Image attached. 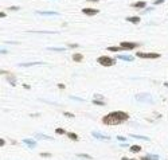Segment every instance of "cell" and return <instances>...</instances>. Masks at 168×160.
Segmentation results:
<instances>
[{
    "instance_id": "1",
    "label": "cell",
    "mask_w": 168,
    "mask_h": 160,
    "mask_svg": "<svg viewBox=\"0 0 168 160\" xmlns=\"http://www.w3.org/2000/svg\"><path fill=\"white\" fill-rule=\"evenodd\" d=\"M129 118V114L125 113V112L121 110H116V112H110L108 113L105 117L102 118V124L105 125H117V124H121L122 121H126Z\"/></svg>"
},
{
    "instance_id": "2",
    "label": "cell",
    "mask_w": 168,
    "mask_h": 160,
    "mask_svg": "<svg viewBox=\"0 0 168 160\" xmlns=\"http://www.w3.org/2000/svg\"><path fill=\"white\" fill-rule=\"evenodd\" d=\"M97 62L100 63V65H102V66H105V67H109V66H113L114 63H116V61H114L113 58H110V57H108V55H102V57H98Z\"/></svg>"
},
{
    "instance_id": "3",
    "label": "cell",
    "mask_w": 168,
    "mask_h": 160,
    "mask_svg": "<svg viewBox=\"0 0 168 160\" xmlns=\"http://www.w3.org/2000/svg\"><path fill=\"white\" fill-rule=\"evenodd\" d=\"M139 58H147V59H155V58H160L159 53H136Z\"/></svg>"
},
{
    "instance_id": "4",
    "label": "cell",
    "mask_w": 168,
    "mask_h": 160,
    "mask_svg": "<svg viewBox=\"0 0 168 160\" xmlns=\"http://www.w3.org/2000/svg\"><path fill=\"white\" fill-rule=\"evenodd\" d=\"M140 43H136V42H120V47L122 50H133L134 47H139Z\"/></svg>"
},
{
    "instance_id": "5",
    "label": "cell",
    "mask_w": 168,
    "mask_h": 160,
    "mask_svg": "<svg viewBox=\"0 0 168 160\" xmlns=\"http://www.w3.org/2000/svg\"><path fill=\"white\" fill-rule=\"evenodd\" d=\"M136 100L141 101V102H152V98L149 97V94H137Z\"/></svg>"
},
{
    "instance_id": "6",
    "label": "cell",
    "mask_w": 168,
    "mask_h": 160,
    "mask_svg": "<svg viewBox=\"0 0 168 160\" xmlns=\"http://www.w3.org/2000/svg\"><path fill=\"white\" fill-rule=\"evenodd\" d=\"M82 12H83L85 15L93 16V15H97V14L100 12V10H97V8H83V10H82Z\"/></svg>"
},
{
    "instance_id": "7",
    "label": "cell",
    "mask_w": 168,
    "mask_h": 160,
    "mask_svg": "<svg viewBox=\"0 0 168 160\" xmlns=\"http://www.w3.org/2000/svg\"><path fill=\"white\" fill-rule=\"evenodd\" d=\"M36 14H39V15H43V16H58V12H54V11H38Z\"/></svg>"
},
{
    "instance_id": "8",
    "label": "cell",
    "mask_w": 168,
    "mask_h": 160,
    "mask_svg": "<svg viewBox=\"0 0 168 160\" xmlns=\"http://www.w3.org/2000/svg\"><path fill=\"white\" fill-rule=\"evenodd\" d=\"M94 137H97L98 140H110V137L109 136H105V135H101V133H98V132H93L92 133Z\"/></svg>"
},
{
    "instance_id": "9",
    "label": "cell",
    "mask_w": 168,
    "mask_h": 160,
    "mask_svg": "<svg viewBox=\"0 0 168 160\" xmlns=\"http://www.w3.org/2000/svg\"><path fill=\"white\" fill-rule=\"evenodd\" d=\"M117 58L121 59V61H126V62H132L133 61V57H131V55H124V54H120Z\"/></svg>"
},
{
    "instance_id": "10",
    "label": "cell",
    "mask_w": 168,
    "mask_h": 160,
    "mask_svg": "<svg viewBox=\"0 0 168 160\" xmlns=\"http://www.w3.org/2000/svg\"><path fill=\"white\" fill-rule=\"evenodd\" d=\"M132 7L141 10V8H145V7H147V3H145V2H137V3H133V4H132Z\"/></svg>"
},
{
    "instance_id": "11",
    "label": "cell",
    "mask_w": 168,
    "mask_h": 160,
    "mask_svg": "<svg viewBox=\"0 0 168 160\" xmlns=\"http://www.w3.org/2000/svg\"><path fill=\"white\" fill-rule=\"evenodd\" d=\"M126 20L129 23H133V24H139V23H140V18L139 16H129V18H126Z\"/></svg>"
},
{
    "instance_id": "12",
    "label": "cell",
    "mask_w": 168,
    "mask_h": 160,
    "mask_svg": "<svg viewBox=\"0 0 168 160\" xmlns=\"http://www.w3.org/2000/svg\"><path fill=\"white\" fill-rule=\"evenodd\" d=\"M23 143L27 144L30 148H35V145H36V143L34 140H30V139H23Z\"/></svg>"
},
{
    "instance_id": "13",
    "label": "cell",
    "mask_w": 168,
    "mask_h": 160,
    "mask_svg": "<svg viewBox=\"0 0 168 160\" xmlns=\"http://www.w3.org/2000/svg\"><path fill=\"white\" fill-rule=\"evenodd\" d=\"M83 59V55L81 54V53H75V54H73V61L74 62H81Z\"/></svg>"
},
{
    "instance_id": "14",
    "label": "cell",
    "mask_w": 168,
    "mask_h": 160,
    "mask_svg": "<svg viewBox=\"0 0 168 160\" xmlns=\"http://www.w3.org/2000/svg\"><path fill=\"white\" fill-rule=\"evenodd\" d=\"M129 136H131V137H133V139H139V140H145V141H149L151 140L149 137H147V136H139V135H134V133H131Z\"/></svg>"
},
{
    "instance_id": "15",
    "label": "cell",
    "mask_w": 168,
    "mask_h": 160,
    "mask_svg": "<svg viewBox=\"0 0 168 160\" xmlns=\"http://www.w3.org/2000/svg\"><path fill=\"white\" fill-rule=\"evenodd\" d=\"M33 65H43V62H30V63H20L22 67H26V66H33Z\"/></svg>"
},
{
    "instance_id": "16",
    "label": "cell",
    "mask_w": 168,
    "mask_h": 160,
    "mask_svg": "<svg viewBox=\"0 0 168 160\" xmlns=\"http://www.w3.org/2000/svg\"><path fill=\"white\" fill-rule=\"evenodd\" d=\"M2 73H3V74H5V77L8 78V81L11 82V85H12V86H15V81H14V77H12V75H11L10 73H4V71H2Z\"/></svg>"
},
{
    "instance_id": "17",
    "label": "cell",
    "mask_w": 168,
    "mask_h": 160,
    "mask_svg": "<svg viewBox=\"0 0 168 160\" xmlns=\"http://www.w3.org/2000/svg\"><path fill=\"white\" fill-rule=\"evenodd\" d=\"M129 149H131V152H133V153H137V152L141 151V147L140 145H132Z\"/></svg>"
},
{
    "instance_id": "18",
    "label": "cell",
    "mask_w": 168,
    "mask_h": 160,
    "mask_svg": "<svg viewBox=\"0 0 168 160\" xmlns=\"http://www.w3.org/2000/svg\"><path fill=\"white\" fill-rule=\"evenodd\" d=\"M49 50H50V51H59V53H63L66 49H65V47H49Z\"/></svg>"
},
{
    "instance_id": "19",
    "label": "cell",
    "mask_w": 168,
    "mask_h": 160,
    "mask_svg": "<svg viewBox=\"0 0 168 160\" xmlns=\"http://www.w3.org/2000/svg\"><path fill=\"white\" fill-rule=\"evenodd\" d=\"M67 136H69V139H71L73 141H78L79 139H78V136L75 135V133H73V132H69L67 133Z\"/></svg>"
},
{
    "instance_id": "20",
    "label": "cell",
    "mask_w": 168,
    "mask_h": 160,
    "mask_svg": "<svg viewBox=\"0 0 168 160\" xmlns=\"http://www.w3.org/2000/svg\"><path fill=\"white\" fill-rule=\"evenodd\" d=\"M108 50H109V51H114V53H117V51L122 50V49H121L120 46H118V47H116V46H109V47H108Z\"/></svg>"
},
{
    "instance_id": "21",
    "label": "cell",
    "mask_w": 168,
    "mask_h": 160,
    "mask_svg": "<svg viewBox=\"0 0 168 160\" xmlns=\"http://www.w3.org/2000/svg\"><path fill=\"white\" fill-rule=\"evenodd\" d=\"M36 137H41V139H43V140H53V137H50V136L41 135V133H38V135H36Z\"/></svg>"
},
{
    "instance_id": "22",
    "label": "cell",
    "mask_w": 168,
    "mask_h": 160,
    "mask_svg": "<svg viewBox=\"0 0 168 160\" xmlns=\"http://www.w3.org/2000/svg\"><path fill=\"white\" fill-rule=\"evenodd\" d=\"M55 133L57 135H65V131H63L62 128H57V129H55Z\"/></svg>"
},
{
    "instance_id": "23",
    "label": "cell",
    "mask_w": 168,
    "mask_h": 160,
    "mask_svg": "<svg viewBox=\"0 0 168 160\" xmlns=\"http://www.w3.org/2000/svg\"><path fill=\"white\" fill-rule=\"evenodd\" d=\"M93 104H95V105H102V106H104V104H105V102H104V101H100V100H93Z\"/></svg>"
},
{
    "instance_id": "24",
    "label": "cell",
    "mask_w": 168,
    "mask_h": 160,
    "mask_svg": "<svg viewBox=\"0 0 168 160\" xmlns=\"http://www.w3.org/2000/svg\"><path fill=\"white\" fill-rule=\"evenodd\" d=\"M78 156L79 157H85V159H92L89 155H85V153H78Z\"/></svg>"
},
{
    "instance_id": "25",
    "label": "cell",
    "mask_w": 168,
    "mask_h": 160,
    "mask_svg": "<svg viewBox=\"0 0 168 160\" xmlns=\"http://www.w3.org/2000/svg\"><path fill=\"white\" fill-rule=\"evenodd\" d=\"M63 114H65L66 117H70V118H73V117H74V114H73V113H69V112H65Z\"/></svg>"
},
{
    "instance_id": "26",
    "label": "cell",
    "mask_w": 168,
    "mask_h": 160,
    "mask_svg": "<svg viewBox=\"0 0 168 160\" xmlns=\"http://www.w3.org/2000/svg\"><path fill=\"white\" fill-rule=\"evenodd\" d=\"M67 47H71V49H75V47H78V44H77V43H69V44H67Z\"/></svg>"
},
{
    "instance_id": "27",
    "label": "cell",
    "mask_w": 168,
    "mask_h": 160,
    "mask_svg": "<svg viewBox=\"0 0 168 160\" xmlns=\"http://www.w3.org/2000/svg\"><path fill=\"white\" fill-rule=\"evenodd\" d=\"M8 10H11V11H18V10H19V7H18V5H16V7H15V5H12V7H10Z\"/></svg>"
},
{
    "instance_id": "28",
    "label": "cell",
    "mask_w": 168,
    "mask_h": 160,
    "mask_svg": "<svg viewBox=\"0 0 168 160\" xmlns=\"http://www.w3.org/2000/svg\"><path fill=\"white\" fill-rule=\"evenodd\" d=\"M161 3H164V0H155V2H153V4H155V5H157V4H161Z\"/></svg>"
},
{
    "instance_id": "29",
    "label": "cell",
    "mask_w": 168,
    "mask_h": 160,
    "mask_svg": "<svg viewBox=\"0 0 168 160\" xmlns=\"http://www.w3.org/2000/svg\"><path fill=\"white\" fill-rule=\"evenodd\" d=\"M117 139H118L120 141H125V140H126L125 137H122V136H117Z\"/></svg>"
},
{
    "instance_id": "30",
    "label": "cell",
    "mask_w": 168,
    "mask_h": 160,
    "mask_svg": "<svg viewBox=\"0 0 168 160\" xmlns=\"http://www.w3.org/2000/svg\"><path fill=\"white\" fill-rule=\"evenodd\" d=\"M41 156H42V157H50L51 155H50V153H42Z\"/></svg>"
},
{
    "instance_id": "31",
    "label": "cell",
    "mask_w": 168,
    "mask_h": 160,
    "mask_svg": "<svg viewBox=\"0 0 168 160\" xmlns=\"http://www.w3.org/2000/svg\"><path fill=\"white\" fill-rule=\"evenodd\" d=\"M140 160H151V157H149V156H143Z\"/></svg>"
},
{
    "instance_id": "32",
    "label": "cell",
    "mask_w": 168,
    "mask_h": 160,
    "mask_svg": "<svg viewBox=\"0 0 168 160\" xmlns=\"http://www.w3.org/2000/svg\"><path fill=\"white\" fill-rule=\"evenodd\" d=\"M58 86H59V89H65V85H63V84H59Z\"/></svg>"
},
{
    "instance_id": "33",
    "label": "cell",
    "mask_w": 168,
    "mask_h": 160,
    "mask_svg": "<svg viewBox=\"0 0 168 160\" xmlns=\"http://www.w3.org/2000/svg\"><path fill=\"white\" fill-rule=\"evenodd\" d=\"M86 2H94V3H97V2H100V0H86Z\"/></svg>"
},
{
    "instance_id": "34",
    "label": "cell",
    "mask_w": 168,
    "mask_h": 160,
    "mask_svg": "<svg viewBox=\"0 0 168 160\" xmlns=\"http://www.w3.org/2000/svg\"><path fill=\"white\" fill-rule=\"evenodd\" d=\"M121 160H134V159H128V157H122Z\"/></svg>"
}]
</instances>
